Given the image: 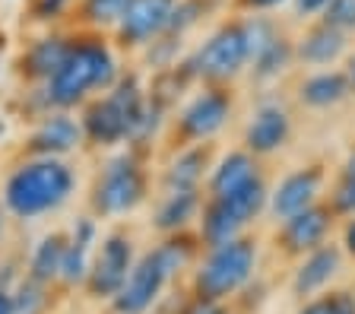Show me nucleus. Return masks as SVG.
<instances>
[{
	"mask_svg": "<svg viewBox=\"0 0 355 314\" xmlns=\"http://www.w3.org/2000/svg\"><path fill=\"white\" fill-rule=\"evenodd\" d=\"M263 200H266V191L257 178H251L244 187L232 191V194L216 197V203L207 209V216H203V235H207V241L213 247L232 241L260 213Z\"/></svg>",
	"mask_w": 355,
	"mask_h": 314,
	"instance_id": "5",
	"label": "nucleus"
},
{
	"mask_svg": "<svg viewBox=\"0 0 355 314\" xmlns=\"http://www.w3.org/2000/svg\"><path fill=\"white\" fill-rule=\"evenodd\" d=\"M83 134H86L83 124H76L70 114H51L38 124L35 137H32V150L42 156H60V152H70L73 146H80Z\"/></svg>",
	"mask_w": 355,
	"mask_h": 314,
	"instance_id": "12",
	"label": "nucleus"
},
{
	"mask_svg": "<svg viewBox=\"0 0 355 314\" xmlns=\"http://www.w3.org/2000/svg\"><path fill=\"white\" fill-rule=\"evenodd\" d=\"M70 45H73V42H67V38H60V35L38 38V42L29 45V51L22 54V70H26L29 76H35V80L48 82L54 76V70L64 64Z\"/></svg>",
	"mask_w": 355,
	"mask_h": 314,
	"instance_id": "15",
	"label": "nucleus"
},
{
	"mask_svg": "<svg viewBox=\"0 0 355 314\" xmlns=\"http://www.w3.org/2000/svg\"><path fill=\"white\" fill-rule=\"evenodd\" d=\"M330 0H295L298 13H324Z\"/></svg>",
	"mask_w": 355,
	"mask_h": 314,
	"instance_id": "31",
	"label": "nucleus"
},
{
	"mask_svg": "<svg viewBox=\"0 0 355 314\" xmlns=\"http://www.w3.org/2000/svg\"><path fill=\"white\" fill-rule=\"evenodd\" d=\"M318 191H320V172H314V168L288 175L279 184V191L273 194V213L282 219L295 216V213H302V209H308L314 203Z\"/></svg>",
	"mask_w": 355,
	"mask_h": 314,
	"instance_id": "13",
	"label": "nucleus"
},
{
	"mask_svg": "<svg viewBox=\"0 0 355 314\" xmlns=\"http://www.w3.org/2000/svg\"><path fill=\"white\" fill-rule=\"evenodd\" d=\"M92 241H96V223L92 219H80L73 229V238L67 241V251H64V267H60V279L64 283H83V279H89Z\"/></svg>",
	"mask_w": 355,
	"mask_h": 314,
	"instance_id": "14",
	"label": "nucleus"
},
{
	"mask_svg": "<svg viewBox=\"0 0 355 314\" xmlns=\"http://www.w3.org/2000/svg\"><path fill=\"white\" fill-rule=\"evenodd\" d=\"M133 270V247L130 238L124 235H111L105 238V245L98 247V254L92 257L89 267V286L98 299H114L118 289L124 286V279L130 277Z\"/></svg>",
	"mask_w": 355,
	"mask_h": 314,
	"instance_id": "10",
	"label": "nucleus"
},
{
	"mask_svg": "<svg viewBox=\"0 0 355 314\" xmlns=\"http://www.w3.org/2000/svg\"><path fill=\"white\" fill-rule=\"evenodd\" d=\"M184 314H225V311H222L219 305H213V302H209V299H203V302H200V305H193L191 311H184Z\"/></svg>",
	"mask_w": 355,
	"mask_h": 314,
	"instance_id": "33",
	"label": "nucleus"
},
{
	"mask_svg": "<svg viewBox=\"0 0 355 314\" xmlns=\"http://www.w3.org/2000/svg\"><path fill=\"white\" fill-rule=\"evenodd\" d=\"M251 178H257V175H254L251 156H244V152H232V156L222 159V165L213 172L209 187H213V197H225V194H232V191H238V187H244Z\"/></svg>",
	"mask_w": 355,
	"mask_h": 314,
	"instance_id": "20",
	"label": "nucleus"
},
{
	"mask_svg": "<svg viewBox=\"0 0 355 314\" xmlns=\"http://www.w3.org/2000/svg\"><path fill=\"white\" fill-rule=\"evenodd\" d=\"M225 118H229V98L222 96V92H203V96H197L184 108L181 128H184L187 137L203 140V137L216 134L225 124Z\"/></svg>",
	"mask_w": 355,
	"mask_h": 314,
	"instance_id": "11",
	"label": "nucleus"
},
{
	"mask_svg": "<svg viewBox=\"0 0 355 314\" xmlns=\"http://www.w3.org/2000/svg\"><path fill=\"white\" fill-rule=\"evenodd\" d=\"M64 251H67V238L64 235H44L42 245L35 247L29 263V277L38 283H51L60 277V267H64Z\"/></svg>",
	"mask_w": 355,
	"mask_h": 314,
	"instance_id": "21",
	"label": "nucleus"
},
{
	"mask_svg": "<svg viewBox=\"0 0 355 314\" xmlns=\"http://www.w3.org/2000/svg\"><path fill=\"white\" fill-rule=\"evenodd\" d=\"M254 270V245L241 238H232L225 245H216V251L209 254V261L203 263V270L197 273V292L200 299H222L235 292L244 279L251 277Z\"/></svg>",
	"mask_w": 355,
	"mask_h": 314,
	"instance_id": "4",
	"label": "nucleus"
},
{
	"mask_svg": "<svg viewBox=\"0 0 355 314\" xmlns=\"http://www.w3.org/2000/svg\"><path fill=\"white\" fill-rule=\"evenodd\" d=\"M73 194V172L58 156H42L19 165L3 184V207L19 219L51 213Z\"/></svg>",
	"mask_w": 355,
	"mask_h": 314,
	"instance_id": "1",
	"label": "nucleus"
},
{
	"mask_svg": "<svg viewBox=\"0 0 355 314\" xmlns=\"http://www.w3.org/2000/svg\"><path fill=\"white\" fill-rule=\"evenodd\" d=\"M178 0H130L121 16L118 38L124 45H146L162 32H168L171 16H175Z\"/></svg>",
	"mask_w": 355,
	"mask_h": 314,
	"instance_id": "9",
	"label": "nucleus"
},
{
	"mask_svg": "<svg viewBox=\"0 0 355 314\" xmlns=\"http://www.w3.org/2000/svg\"><path fill=\"white\" fill-rule=\"evenodd\" d=\"M327 209H318V207H308L295 216H288L286 223V245L292 251H311V247H318L327 235Z\"/></svg>",
	"mask_w": 355,
	"mask_h": 314,
	"instance_id": "17",
	"label": "nucleus"
},
{
	"mask_svg": "<svg viewBox=\"0 0 355 314\" xmlns=\"http://www.w3.org/2000/svg\"><path fill=\"white\" fill-rule=\"evenodd\" d=\"M114 76H118L114 58L102 42H92V38L73 42L64 64L48 80V102L58 108H73L92 89H111Z\"/></svg>",
	"mask_w": 355,
	"mask_h": 314,
	"instance_id": "2",
	"label": "nucleus"
},
{
	"mask_svg": "<svg viewBox=\"0 0 355 314\" xmlns=\"http://www.w3.org/2000/svg\"><path fill=\"white\" fill-rule=\"evenodd\" d=\"M349 172H355V156H352V159H349Z\"/></svg>",
	"mask_w": 355,
	"mask_h": 314,
	"instance_id": "36",
	"label": "nucleus"
},
{
	"mask_svg": "<svg viewBox=\"0 0 355 314\" xmlns=\"http://www.w3.org/2000/svg\"><path fill=\"white\" fill-rule=\"evenodd\" d=\"M143 191H146V184H143V172L137 168V162L127 156L114 159V162H108V168L96 184V209L108 213V216L130 213L143 200Z\"/></svg>",
	"mask_w": 355,
	"mask_h": 314,
	"instance_id": "6",
	"label": "nucleus"
},
{
	"mask_svg": "<svg viewBox=\"0 0 355 314\" xmlns=\"http://www.w3.org/2000/svg\"><path fill=\"white\" fill-rule=\"evenodd\" d=\"M143 96L133 80H121L108 98L96 102L83 118V130L96 143H118L143 128Z\"/></svg>",
	"mask_w": 355,
	"mask_h": 314,
	"instance_id": "3",
	"label": "nucleus"
},
{
	"mask_svg": "<svg viewBox=\"0 0 355 314\" xmlns=\"http://www.w3.org/2000/svg\"><path fill=\"white\" fill-rule=\"evenodd\" d=\"M0 235H3V209H0Z\"/></svg>",
	"mask_w": 355,
	"mask_h": 314,
	"instance_id": "37",
	"label": "nucleus"
},
{
	"mask_svg": "<svg viewBox=\"0 0 355 314\" xmlns=\"http://www.w3.org/2000/svg\"><path fill=\"white\" fill-rule=\"evenodd\" d=\"M349 80H352V82H355V60H352V73H349Z\"/></svg>",
	"mask_w": 355,
	"mask_h": 314,
	"instance_id": "38",
	"label": "nucleus"
},
{
	"mask_svg": "<svg viewBox=\"0 0 355 314\" xmlns=\"http://www.w3.org/2000/svg\"><path fill=\"white\" fill-rule=\"evenodd\" d=\"M168 267H165L162 254H159V247L143 254L140 261L133 263L130 277L124 279V286L118 289L114 295V308L121 314H143L155 299H159V292H162L165 279H168Z\"/></svg>",
	"mask_w": 355,
	"mask_h": 314,
	"instance_id": "7",
	"label": "nucleus"
},
{
	"mask_svg": "<svg viewBox=\"0 0 355 314\" xmlns=\"http://www.w3.org/2000/svg\"><path fill=\"white\" fill-rule=\"evenodd\" d=\"M302 314H355V302L349 295H330V299L311 302Z\"/></svg>",
	"mask_w": 355,
	"mask_h": 314,
	"instance_id": "28",
	"label": "nucleus"
},
{
	"mask_svg": "<svg viewBox=\"0 0 355 314\" xmlns=\"http://www.w3.org/2000/svg\"><path fill=\"white\" fill-rule=\"evenodd\" d=\"M70 3L73 0H29V13L38 23H51V19H60L70 10Z\"/></svg>",
	"mask_w": 355,
	"mask_h": 314,
	"instance_id": "29",
	"label": "nucleus"
},
{
	"mask_svg": "<svg viewBox=\"0 0 355 314\" xmlns=\"http://www.w3.org/2000/svg\"><path fill=\"white\" fill-rule=\"evenodd\" d=\"M346 247H349V251H352V254H355V223L346 229Z\"/></svg>",
	"mask_w": 355,
	"mask_h": 314,
	"instance_id": "35",
	"label": "nucleus"
},
{
	"mask_svg": "<svg viewBox=\"0 0 355 314\" xmlns=\"http://www.w3.org/2000/svg\"><path fill=\"white\" fill-rule=\"evenodd\" d=\"M0 314H16V302H13V292L0 286Z\"/></svg>",
	"mask_w": 355,
	"mask_h": 314,
	"instance_id": "32",
	"label": "nucleus"
},
{
	"mask_svg": "<svg viewBox=\"0 0 355 314\" xmlns=\"http://www.w3.org/2000/svg\"><path fill=\"white\" fill-rule=\"evenodd\" d=\"M197 213V194L193 191H171L168 200L159 207V216H155V225L159 229H181L187 219Z\"/></svg>",
	"mask_w": 355,
	"mask_h": 314,
	"instance_id": "23",
	"label": "nucleus"
},
{
	"mask_svg": "<svg viewBox=\"0 0 355 314\" xmlns=\"http://www.w3.org/2000/svg\"><path fill=\"white\" fill-rule=\"evenodd\" d=\"M343 48H346V35H343L340 29H333V26L324 23L302 38L298 58L308 60V64H330V60H336L343 54Z\"/></svg>",
	"mask_w": 355,
	"mask_h": 314,
	"instance_id": "19",
	"label": "nucleus"
},
{
	"mask_svg": "<svg viewBox=\"0 0 355 314\" xmlns=\"http://www.w3.org/2000/svg\"><path fill=\"white\" fill-rule=\"evenodd\" d=\"M130 0H83V13L96 26H118Z\"/></svg>",
	"mask_w": 355,
	"mask_h": 314,
	"instance_id": "25",
	"label": "nucleus"
},
{
	"mask_svg": "<svg viewBox=\"0 0 355 314\" xmlns=\"http://www.w3.org/2000/svg\"><path fill=\"white\" fill-rule=\"evenodd\" d=\"M203 162H207V152L191 150L184 156H178V162L171 165L168 172V187L171 191H193V184L203 175Z\"/></svg>",
	"mask_w": 355,
	"mask_h": 314,
	"instance_id": "24",
	"label": "nucleus"
},
{
	"mask_svg": "<svg viewBox=\"0 0 355 314\" xmlns=\"http://www.w3.org/2000/svg\"><path fill=\"white\" fill-rule=\"evenodd\" d=\"M244 60H251L248 32H244V26H225V29H219L207 42V45L197 51V58H193V67H197L200 76L222 80V76L238 73Z\"/></svg>",
	"mask_w": 355,
	"mask_h": 314,
	"instance_id": "8",
	"label": "nucleus"
},
{
	"mask_svg": "<svg viewBox=\"0 0 355 314\" xmlns=\"http://www.w3.org/2000/svg\"><path fill=\"white\" fill-rule=\"evenodd\" d=\"M324 23L340 32L355 29V0H330L324 10Z\"/></svg>",
	"mask_w": 355,
	"mask_h": 314,
	"instance_id": "27",
	"label": "nucleus"
},
{
	"mask_svg": "<svg viewBox=\"0 0 355 314\" xmlns=\"http://www.w3.org/2000/svg\"><path fill=\"white\" fill-rule=\"evenodd\" d=\"M336 270H340V251H336V247H318V251L302 263V270H298L295 292L298 295H311V292L324 289V286L336 277Z\"/></svg>",
	"mask_w": 355,
	"mask_h": 314,
	"instance_id": "18",
	"label": "nucleus"
},
{
	"mask_svg": "<svg viewBox=\"0 0 355 314\" xmlns=\"http://www.w3.org/2000/svg\"><path fill=\"white\" fill-rule=\"evenodd\" d=\"M42 286L38 279H26L19 283V289L13 292V302H16V314H38V308L44 305V295H42Z\"/></svg>",
	"mask_w": 355,
	"mask_h": 314,
	"instance_id": "26",
	"label": "nucleus"
},
{
	"mask_svg": "<svg viewBox=\"0 0 355 314\" xmlns=\"http://www.w3.org/2000/svg\"><path fill=\"white\" fill-rule=\"evenodd\" d=\"M349 76L346 73H318V76H311L308 82L302 86V98L308 105H314V108H324V105H333V102H340L343 96L349 92Z\"/></svg>",
	"mask_w": 355,
	"mask_h": 314,
	"instance_id": "22",
	"label": "nucleus"
},
{
	"mask_svg": "<svg viewBox=\"0 0 355 314\" xmlns=\"http://www.w3.org/2000/svg\"><path fill=\"white\" fill-rule=\"evenodd\" d=\"M288 137V118L282 108H260L248 128V146L254 152H273L279 150Z\"/></svg>",
	"mask_w": 355,
	"mask_h": 314,
	"instance_id": "16",
	"label": "nucleus"
},
{
	"mask_svg": "<svg viewBox=\"0 0 355 314\" xmlns=\"http://www.w3.org/2000/svg\"><path fill=\"white\" fill-rule=\"evenodd\" d=\"M244 7H254V10H266V7H276L282 0H241Z\"/></svg>",
	"mask_w": 355,
	"mask_h": 314,
	"instance_id": "34",
	"label": "nucleus"
},
{
	"mask_svg": "<svg viewBox=\"0 0 355 314\" xmlns=\"http://www.w3.org/2000/svg\"><path fill=\"white\" fill-rule=\"evenodd\" d=\"M333 203L343 213H355V172H346V178L340 181L336 194H333Z\"/></svg>",
	"mask_w": 355,
	"mask_h": 314,
	"instance_id": "30",
	"label": "nucleus"
}]
</instances>
